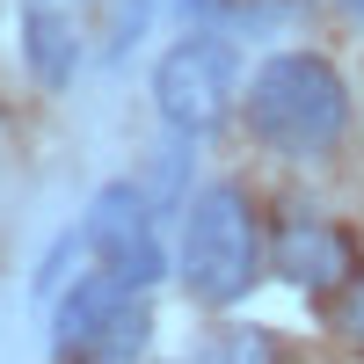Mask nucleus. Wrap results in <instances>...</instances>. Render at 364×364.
I'll list each match as a JSON object with an SVG mask.
<instances>
[{
    "label": "nucleus",
    "mask_w": 364,
    "mask_h": 364,
    "mask_svg": "<svg viewBox=\"0 0 364 364\" xmlns=\"http://www.w3.org/2000/svg\"><path fill=\"white\" fill-rule=\"evenodd\" d=\"M350 124V87L321 51H277L248 73V132L284 161L328 154Z\"/></svg>",
    "instance_id": "obj_1"
},
{
    "label": "nucleus",
    "mask_w": 364,
    "mask_h": 364,
    "mask_svg": "<svg viewBox=\"0 0 364 364\" xmlns=\"http://www.w3.org/2000/svg\"><path fill=\"white\" fill-rule=\"evenodd\" d=\"M80 269H117V277H132L139 291L168 269L154 204H146L139 182H102V190L87 197L80 226L58 240V255H51V269H44V291H66V277H80Z\"/></svg>",
    "instance_id": "obj_2"
},
{
    "label": "nucleus",
    "mask_w": 364,
    "mask_h": 364,
    "mask_svg": "<svg viewBox=\"0 0 364 364\" xmlns=\"http://www.w3.org/2000/svg\"><path fill=\"white\" fill-rule=\"evenodd\" d=\"M255 204L240 182H204L182 211V248H175V277L190 284V299L204 306H233L255 284Z\"/></svg>",
    "instance_id": "obj_3"
},
{
    "label": "nucleus",
    "mask_w": 364,
    "mask_h": 364,
    "mask_svg": "<svg viewBox=\"0 0 364 364\" xmlns=\"http://www.w3.org/2000/svg\"><path fill=\"white\" fill-rule=\"evenodd\" d=\"M240 102V51L226 29H182L154 66V109L175 139L219 132Z\"/></svg>",
    "instance_id": "obj_4"
},
{
    "label": "nucleus",
    "mask_w": 364,
    "mask_h": 364,
    "mask_svg": "<svg viewBox=\"0 0 364 364\" xmlns=\"http://www.w3.org/2000/svg\"><path fill=\"white\" fill-rule=\"evenodd\" d=\"M124 314H139V284L117 269H80V277L51 299V350L58 357H87Z\"/></svg>",
    "instance_id": "obj_5"
},
{
    "label": "nucleus",
    "mask_w": 364,
    "mask_h": 364,
    "mask_svg": "<svg viewBox=\"0 0 364 364\" xmlns=\"http://www.w3.org/2000/svg\"><path fill=\"white\" fill-rule=\"evenodd\" d=\"M277 269H284V284H299V291H336L350 269H357V255H350V240L328 226V219H314V211H291V219L277 226Z\"/></svg>",
    "instance_id": "obj_6"
},
{
    "label": "nucleus",
    "mask_w": 364,
    "mask_h": 364,
    "mask_svg": "<svg viewBox=\"0 0 364 364\" xmlns=\"http://www.w3.org/2000/svg\"><path fill=\"white\" fill-rule=\"evenodd\" d=\"M22 58H29V73H37L44 87H73V73H80L73 15H58V8H29V15H22Z\"/></svg>",
    "instance_id": "obj_7"
},
{
    "label": "nucleus",
    "mask_w": 364,
    "mask_h": 364,
    "mask_svg": "<svg viewBox=\"0 0 364 364\" xmlns=\"http://www.w3.org/2000/svg\"><path fill=\"white\" fill-rule=\"evenodd\" d=\"M197 364H277V350H269L262 328H219V336L197 350Z\"/></svg>",
    "instance_id": "obj_8"
},
{
    "label": "nucleus",
    "mask_w": 364,
    "mask_h": 364,
    "mask_svg": "<svg viewBox=\"0 0 364 364\" xmlns=\"http://www.w3.org/2000/svg\"><path fill=\"white\" fill-rule=\"evenodd\" d=\"M146 328H154V321H146V306H139V314H124V321H117V328H109V336L87 350L80 364H132V357L146 350Z\"/></svg>",
    "instance_id": "obj_9"
},
{
    "label": "nucleus",
    "mask_w": 364,
    "mask_h": 364,
    "mask_svg": "<svg viewBox=\"0 0 364 364\" xmlns=\"http://www.w3.org/2000/svg\"><path fill=\"white\" fill-rule=\"evenodd\" d=\"M343 336H350V343L364 350V277H357V291L343 299Z\"/></svg>",
    "instance_id": "obj_10"
},
{
    "label": "nucleus",
    "mask_w": 364,
    "mask_h": 364,
    "mask_svg": "<svg viewBox=\"0 0 364 364\" xmlns=\"http://www.w3.org/2000/svg\"><path fill=\"white\" fill-rule=\"evenodd\" d=\"M343 8H350V15H364V0H343Z\"/></svg>",
    "instance_id": "obj_11"
},
{
    "label": "nucleus",
    "mask_w": 364,
    "mask_h": 364,
    "mask_svg": "<svg viewBox=\"0 0 364 364\" xmlns=\"http://www.w3.org/2000/svg\"><path fill=\"white\" fill-rule=\"evenodd\" d=\"M29 8H51V0H29Z\"/></svg>",
    "instance_id": "obj_12"
}]
</instances>
